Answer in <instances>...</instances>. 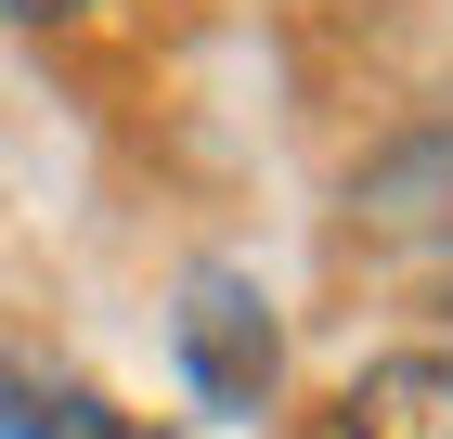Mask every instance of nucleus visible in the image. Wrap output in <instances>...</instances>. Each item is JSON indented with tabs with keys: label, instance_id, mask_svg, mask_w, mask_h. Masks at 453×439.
Masks as SVG:
<instances>
[{
	"label": "nucleus",
	"instance_id": "1",
	"mask_svg": "<svg viewBox=\"0 0 453 439\" xmlns=\"http://www.w3.org/2000/svg\"><path fill=\"white\" fill-rule=\"evenodd\" d=\"M349 246L388 271H453V103L349 181Z\"/></svg>",
	"mask_w": 453,
	"mask_h": 439
},
{
	"label": "nucleus",
	"instance_id": "2",
	"mask_svg": "<svg viewBox=\"0 0 453 439\" xmlns=\"http://www.w3.org/2000/svg\"><path fill=\"white\" fill-rule=\"evenodd\" d=\"M169 349H181V375H195V401H208V413H259V401L285 388L273 298H259L246 271H195V284H181V310H169Z\"/></svg>",
	"mask_w": 453,
	"mask_h": 439
},
{
	"label": "nucleus",
	"instance_id": "3",
	"mask_svg": "<svg viewBox=\"0 0 453 439\" xmlns=\"http://www.w3.org/2000/svg\"><path fill=\"white\" fill-rule=\"evenodd\" d=\"M337 439H453V349H388L337 388Z\"/></svg>",
	"mask_w": 453,
	"mask_h": 439
},
{
	"label": "nucleus",
	"instance_id": "4",
	"mask_svg": "<svg viewBox=\"0 0 453 439\" xmlns=\"http://www.w3.org/2000/svg\"><path fill=\"white\" fill-rule=\"evenodd\" d=\"M0 439H169L156 413L104 401L91 375H39V362H0Z\"/></svg>",
	"mask_w": 453,
	"mask_h": 439
},
{
	"label": "nucleus",
	"instance_id": "5",
	"mask_svg": "<svg viewBox=\"0 0 453 439\" xmlns=\"http://www.w3.org/2000/svg\"><path fill=\"white\" fill-rule=\"evenodd\" d=\"M0 26H27V39H104L117 0H0Z\"/></svg>",
	"mask_w": 453,
	"mask_h": 439
}]
</instances>
